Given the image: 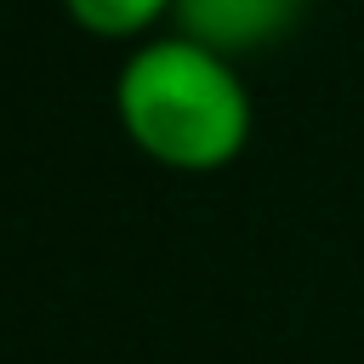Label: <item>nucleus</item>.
<instances>
[{
    "mask_svg": "<svg viewBox=\"0 0 364 364\" xmlns=\"http://www.w3.org/2000/svg\"><path fill=\"white\" fill-rule=\"evenodd\" d=\"M68 23L91 40H119V46H142L154 40L171 17L176 0H63Z\"/></svg>",
    "mask_w": 364,
    "mask_h": 364,
    "instance_id": "nucleus-3",
    "label": "nucleus"
},
{
    "mask_svg": "<svg viewBox=\"0 0 364 364\" xmlns=\"http://www.w3.org/2000/svg\"><path fill=\"white\" fill-rule=\"evenodd\" d=\"M114 119L125 142L159 171L210 176L245 154L256 108H250V91L233 57L171 28V34L131 46V57L119 63Z\"/></svg>",
    "mask_w": 364,
    "mask_h": 364,
    "instance_id": "nucleus-1",
    "label": "nucleus"
},
{
    "mask_svg": "<svg viewBox=\"0 0 364 364\" xmlns=\"http://www.w3.org/2000/svg\"><path fill=\"white\" fill-rule=\"evenodd\" d=\"M307 0H176V34L222 51V57H245L262 51L273 40H284L301 23Z\"/></svg>",
    "mask_w": 364,
    "mask_h": 364,
    "instance_id": "nucleus-2",
    "label": "nucleus"
}]
</instances>
